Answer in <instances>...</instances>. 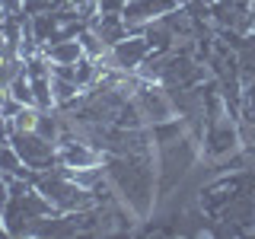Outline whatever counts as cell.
Listing matches in <instances>:
<instances>
[{
	"mask_svg": "<svg viewBox=\"0 0 255 239\" xmlns=\"http://www.w3.org/2000/svg\"><path fill=\"white\" fill-rule=\"evenodd\" d=\"M106 172L118 201L131 207L137 220H147L159 195L156 150H150V153H106Z\"/></svg>",
	"mask_w": 255,
	"mask_h": 239,
	"instance_id": "6da1fadb",
	"label": "cell"
},
{
	"mask_svg": "<svg viewBox=\"0 0 255 239\" xmlns=\"http://www.w3.org/2000/svg\"><path fill=\"white\" fill-rule=\"evenodd\" d=\"M48 214H58V211L45 201V195L29 179L10 182V201H6V211H3V227L10 236H32L35 223Z\"/></svg>",
	"mask_w": 255,
	"mask_h": 239,
	"instance_id": "7a4b0ae2",
	"label": "cell"
},
{
	"mask_svg": "<svg viewBox=\"0 0 255 239\" xmlns=\"http://www.w3.org/2000/svg\"><path fill=\"white\" fill-rule=\"evenodd\" d=\"M35 188L42 191L45 201L51 204L58 214H77V211H86V207L96 204V195L86 191V188H80L61 163L54 166V169L35 172Z\"/></svg>",
	"mask_w": 255,
	"mask_h": 239,
	"instance_id": "3957f363",
	"label": "cell"
},
{
	"mask_svg": "<svg viewBox=\"0 0 255 239\" xmlns=\"http://www.w3.org/2000/svg\"><path fill=\"white\" fill-rule=\"evenodd\" d=\"M131 99H134V106H137V112H140V118H143V124H147V127L179 118L172 90H169V86H163L159 80H140V86L134 90Z\"/></svg>",
	"mask_w": 255,
	"mask_h": 239,
	"instance_id": "277c9868",
	"label": "cell"
},
{
	"mask_svg": "<svg viewBox=\"0 0 255 239\" xmlns=\"http://www.w3.org/2000/svg\"><path fill=\"white\" fill-rule=\"evenodd\" d=\"M10 143L16 147V153L22 156V163H26L29 169L45 172V169H54V166H58V143L45 140L38 131H13Z\"/></svg>",
	"mask_w": 255,
	"mask_h": 239,
	"instance_id": "5b68a950",
	"label": "cell"
},
{
	"mask_svg": "<svg viewBox=\"0 0 255 239\" xmlns=\"http://www.w3.org/2000/svg\"><path fill=\"white\" fill-rule=\"evenodd\" d=\"M153 54V45L147 42V35L143 32H131V35H125L122 42H115L109 48V54L102 61L109 64V67L115 70H125V74H137L140 64Z\"/></svg>",
	"mask_w": 255,
	"mask_h": 239,
	"instance_id": "8992f818",
	"label": "cell"
},
{
	"mask_svg": "<svg viewBox=\"0 0 255 239\" xmlns=\"http://www.w3.org/2000/svg\"><path fill=\"white\" fill-rule=\"evenodd\" d=\"M58 163L64 169H86V166H102L106 163V150L93 147L83 137H67L58 143Z\"/></svg>",
	"mask_w": 255,
	"mask_h": 239,
	"instance_id": "52a82bcc",
	"label": "cell"
},
{
	"mask_svg": "<svg viewBox=\"0 0 255 239\" xmlns=\"http://www.w3.org/2000/svg\"><path fill=\"white\" fill-rule=\"evenodd\" d=\"M175 6H182V0H128V6L122 10L125 22L131 32H140L147 22L159 19V16L172 13Z\"/></svg>",
	"mask_w": 255,
	"mask_h": 239,
	"instance_id": "ba28073f",
	"label": "cell"
},
{
	"mask_svg": "<svg viewBox=\"0 0 255 239\" xmlns=\"http://www.w3.org/2000/svg\"><path fill=\"white\" fill-rule=\"evenodd\" d=\"M90 29H93L109 48L115 45V42H122L125 35H131V29H128V22H125L122 13H96L93 22H90Z\"/></svg>",
	"mask_w": 255,
	"mask_h": 239,
	"instance_id": "9c48e42d",
	"label": "cell"
},
{
	"mask_svg": "<svg viewBox=\"0 0 255 239\" xmlns=\"http://www.w3.org/2000/svg\"><path fill=\"white\" fill-rule=\"evenodd\" d=\"M42 51H45V58L51 61V67H58V64H77L80 58H83V45H80V38H77V35H70V38H58V42L45 45Z\"/></svg>",
	"mask_w": 255,
	"mask_h": 239,
	"instance_id": "30bf717a",
	"label": "cell"
},
{
	"mask_svg": "<svg viewBox=\"0 0 255 239\" xmlns=\"http://www.w3.org/2000/svg\"><path fill=\"white\" fill-rule=\"evenodd\" d=\"M77 38H80V45H83V54H86V58L102 61V58L109 54V45L102 42V38L96 35V32H93L90 26H83V29H80V32H77Z\"/></svg>",
	"mask_w": 255,
	"mask_h": 239,
	"instance_id": "8fae6325",
	"label": "cell"
},
{
	"mask_svg": "<svg viewBox=\"0 0 255 239\" xmlns=\"http://www.w3.org/2000/svg\"><path fill=\"white\" fill-rule=\"evenodd\" d=\"M26 70V61L22 58H0V96H6L10 93V86H13V80Z\"/></svg>",
	"mask_w": 255,
	"mask_h": 239,
	"instance_id": "7c38bea8",
	"label": "cell"
},
{
	"mask_svg": "<svg viewBox=\"0 0 255 239\" xmlns=\"http://www.w3.org/2000/svg\"><path fill=\"white\" fill-rule=\"evenodd\" d=\"M29 83H32V96H35L38 109H58V106H54V93H51V74L29 77Z\"/></svg>",
	"mask_w": 255,
	"mask_h": 239,
	"instance_id": "4fadbf2b",
	"label": "cell"
},
{
	"mask_svg": "<svg viewBox=\"0 0 255 239\" xmlns=\"http://www.w3.org/2000/svg\"><path fill=\"white\" fill-rule=\"evenodd\" d=\"M6 96H13L16 102H22V106H35V96H32V83H29L26 70L13 80V86H10V93H6Z\"/></svg>",
	"mask_w": 255,
	"mask_h": 239,
	"instance_id": "5bb4252c",
	"label": "cell"
},
{
	"mask_svg": "<svg viewBox=\"0 0 255 239\" xmlns=\"http://www.w3.org/2000/svg\"><path fill=\"white\" fill-rule=\"evenodd\" d=\"M128 0H99V13H122Z\"/></svg>",
	"mask_w": 255,
	"mask_h": 239,
	"instance_id": "9a60e30c",
	"label": "cell"
}]
</instances>
